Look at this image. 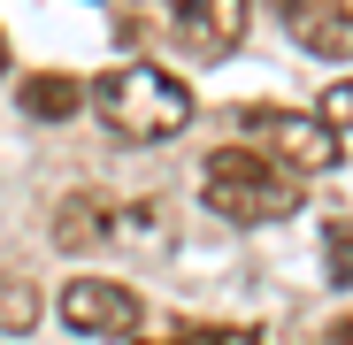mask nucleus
I'll return each mask as SVG.
<instances>
[{"mask_svg":"<svg viewBox=\"0 0 353 345\" xmlns=\"http://www.w3.org/2000/svg\"><path fill=\"white\" fill-rule=\"evenodd\" d=\"M246 131L269 138V161L284 169H338V131L323 115H292V107H246Z\"/></svg>","mask_w":353,"mask_h":345,"instance_id":"4","label":"nucleus"},{"mask_svg":"<svg viewBox=\"0 0 353 345\" xmlns=\"http://www.w3.org/2000/svg\"><path fill=\"white\" fill-rule=\"evenodd\" d=\"M176 39L200 62H223L246 39V0H176Z\"/></svg>","mask_w":353,"mask_h":345,"instance_id":"5","label":"nucleus"},{"mask_svg":"<svg viewBox=\"0 0 353 345\" xmlns=\"http://www.w3.org/2000/svg\"><path fill=\"white\" fill-rule=\"evenodd\" d=\"M85 107V85L77 77H23V115H39V123H62V115H77Z\"/></svg>","mask_w":353,"mask_h":345,"instance_id":"7","label":"nucleus"},{"mask_svg":"<svg viewBox=\"0 0 353 345\" xmlns=\"http://www.w3.org/2000/svg\"><path fill=\"white\" fill-rule=\"evenodd\" d=\"M315 345H353V322H338V330H323Z\"/></svg>","mask_w":353,"mask_h":345,"instance_id":"13","label":"nucleus"},{"mask_svg":"<svg viewBox=\"0 0 353 345\" xmlns=\"http://www.w3.org/2000/svg\"><path fill=\"white\" fill-rule=\"evenodd\" d=\"M62 322H70L77 337H115V345H131L146 315H139V292H131V284L77 276V284H62Z\"/></svg>","mask_w":353,"mask_h":345,"instance_id":"3","label":"nucleus"},{"mask_svg":"<svg viewBox=\"0 0 353 345\" xmlns=\"http://www.w3.org/2000/svg\"><path fill=\"white\" fill-rule=\"evenodd\" d=\"M315 115H323V123H330V131H345V123H353V77H345V85H330Z\"/></svg>","mask_w":353,"mask_h":345,"instance_id":"11","label":"nucleus"},{"mask_svg":"<svg viewBox=\"0 0 353 345\" xmlns=\"http://www.w3.org/2000/svg\"><path fill=\"white\" fill-rule=\"evenodd\" d=\"M92 115L131 146H161V138H176L192 123V92L154 62H123V70H108L92 85Z\"/></svg>","mask_w":353,"mask_h":345,"instance_id":"1","label":"nucleus"},{"mask_svg":"<svg viewBox=\"0 0 353 345\" xmlns=\"http://www.w3.org/2000/svg\"><path fill=\"white\" fill-rule=\"evenodd\" d=\"M323 269H330V284H353V230H330L323 238Z\"/></svg>","mask_w":353,"mask_h":345,"instance_id":"10","label":"nucleus"},{"mask_svg":"<svg viewBox=\"0 0 353 345\" xmlns=\"http://www.w3.org/2000/svg\"><path fill=\"white\" fill-rule=\"evenodd\" d=\"M200 192H208V207L223 215V222H284L292 207H300V185H292V169L284 161H269V154H246V146H230V154H215L208 161V177H200Z\"/></svg>","mask_w":353,"mask_h":345,"instance_id":"2","label":"nucleus"},{"mask_svg":"<svg viewBox=\"0 0 353 345\" xmlns=\"http://www.w3.org/2000/svg\"><path fill=\"white\" fill-rule=\"evenodd\" d=\"M161 345H261V337L254 330H230V322H192V330H176Z\"/></svg>","mask_w":353,"mask_h":345,"instance_id":"9","label":"nucleus"},{"mask_svg":"<svg viewBox=\"0 0 353 345\" xmlns=\"http://www.w3.org/2000/svg\"><path fill=\"white\" fill-rule=\"evenodd\" d=\"M284 23H292V39H300L307 54H323V62H345V54H353V8H330V0H284Z\"/></svg>","mask_w":353,"mask_h":345,"instance_id":"6","label":"nucleus"},{"mask_svg":"<svg viewBox=\"0 0 353 345\" xmlns=\"http://www.w3.org/2000/svg\"><path fill=\"white\" fill-rule=\"evenodd\" d=\"M92 230H100V207H62V246H77V238H92Z\"/></svg>","mask_w":353,"mask_h":345,"instance_id":"12","label":"nucleus"},{"mask_svg":"<svg viewBox=\"0 0 353 345\" xmlns=\"http://www.w3.org/2000/svg\"><path fill=\"white\" fill-rule=\"evenodd\" d=\"M39 322V292H31V276H0V330L23 337Z\"/></svg>","mask_w":353,"mask_h":345,"instance_id":"8","label":"nucleus"}]
</instances>
